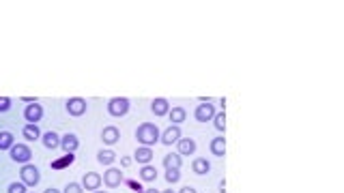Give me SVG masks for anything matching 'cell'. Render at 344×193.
<instances>
[{
	"mask_svg": "<svg viewBox=\"0 0 344 193\" xmlns=\"http://www.w3.org/2000/svg\"><path fill=\"white\" fill-rule=\"evenodd\" d=\"M159 127L157 125H153V123H142L138 127V131H135V140H138L142 146H147V148H151L155 142H159Z\"/></svg>",
	"mask_w": 344,
	"mask_h": 193,
	"instance_id": "1",
	"label": "cell"
},
{
	"mask_svg": "<svg viewBox=\"0 0 344 193\" xmlns=\"http://www.w3.org/2000/svg\"><path fill=\"white\" fill-rule=\"evenodd\" d=\"M129 99H125V97H112L110 101H108V114L114 116V118H121V116H127L129 114Z\"/></svg>",
	"mask_w": 344,
	"mask_h": 193,
	"instance_id": "2",
	"label": "cell"
},
{
	"mask_svg": "<svg viewBox=\"0 0 344 193\" xmlns=\"http://www.w3.org/2000/svg\"><path fill=\"white\" fill-rule=\"evenodd\" d=\"M65 109H67V114H69V116L80 118V116H84V114H86L88 103H86V99H82V97H71V99H67V101H65Z\"/></svg>",
	"mask_w": 344,
	"mask_h": 193,
	"instance_id": "3",
	"label": "cell"
},
{
	"mask_svg": "<svg viewBox=\"0 0 344 193\" xmlns=\"http://www.w3.org/2000/svg\"><path fill=\"white\" fill-rule=\"evenodd\" d=\"M20 176H22V182H24L26 187H37L39 180H41V172H39V168H35V165L26 163V165H22Z\"/></svg>",
	"mask_w": 344,
	"mask_h": 193,
	"instance_id": "4",
	"label": "cell"
},
{
	"mask_svg": "<svg viewBox=\"0 0 344 193\" xmlns=\"http://www.w3.org/2000/svg\"><path fill=\"white\" fill-rule=\"evenodd\" d=\"M9 152H11V161H13V163H20V165L30 163V159H32V152H30V148H28L26 144H13Z\"/></svg>",
	"mask_w": 344,
	"mask_h": 193,
	"instance_id": "5",
	"label": "cell"
},
{
	"mask_svg": "<svg viewBox=\"0 0 344 193\" xmlns=\"http://www.w3.org/2000/svg\"><path fill=\"white\" fill-rule=\"evenodd\" d=\"M215 114H217V112H215V107H213L211 101H204V103H200V105L196 107L194 118H196L198 123H211Z\"/></svg>",
	"mask_w": 344,
	"mask_h": 193,
	"instance_id": "6",
	"label": "cell"
},
{
	"mask_svg": "<svg viewBox=\"0 0 344 193\" xmlns=\"http://www.w3.org/2000/svg\"><path fill=\"white\" fill-rule=\"evenodd\" d=\"M43 118V107H41V103H28L24 107V121L26 123H30V125H37L39 121Z\"/></svg>",
	"mask_w": 344,
	"mask_h": 193,
	"instance_id": "7",
	"label": "cell"
},
{
	"mask_svg": "<svg viewBox=\"0 0 344 193\" xmlns=\"http://www.w3.org/2000/svg\"><path fill=\"white\" fill-rule=\"evenodd\" d=\"M101 180H104V185H106V187L116 189V187H121V185H123V174H121V170L110 168V170H108V172L104 174V176H101Z\"/></svg>",
	"mask_w": 344,
	"mask_h": 193,
	"instance_id": "8",
	"label": "cell"
},
{
	"mask_svg": "<svg viewBox=\"0 0 344 193\" xmlns=\"http://www.w3.org/2000/svg\"><path fill=\"white\" fill-rule=\"evenodd\" d=\"M179 140H181V127H179V125L168 127L166 131L159 135V142L164 144V146H172V144H177Z\"/></svg>",
	"mask_w": 344,
	"mask_h": 193,
	"instance_id": "9",
	"label": "cell"
},
{
	"mask_svg": "<svg viewBox=\"0 0 344 193\" xmlns=\"http://www.w3.org/2000/svg\"><path fill=\"white\" fill-rule=\"evenodd\" d=\"M101 174H97V172H86L84 176H82V189L86 191H97L99 187H101Z\"/></svg>",
	"mask_w": 344,
	"mask_h": 193,
	"instance_id": "10",
	"label": "cell"
},
{
	"mask_svg": "<svg viewBox=\"0 0 344 193\" xmlns=\"http://www.w3.org/2000/svg\"><path fill=\"white\" fill-rule=\"evenodd\" d=\"M101 142L108 144V146H114V144H119L121 142V131H119V127H106L104 131H101Z\"/></svg>",
	"mask_w": 344,
	"mask_h": 193,
	"instance_id": "11",
	"label": "cell"
},
{
	"mask_svg": "<svg viewBox=\"0 0 344 193\" xmlns=\"http://www.w3.org/2000/svg\"><path fill=\"white\" fill-rule=\"evenodd\" d=\"M151 112L155 114V116H168V112H170L168 99H164V97L153 99V101H151Z\"/></svg>",
	"mask_w": 344,
	"mask_h": 193,
	"instance_id": "12",
	"label": "cell"
},
{
	"mask_svg": "<svg viewBox=\"0 0 344 193\" xmlns=\"http://www.w3.org/2000/svg\"><path fill=\"white\" fill-rule=\"evenodd\" d=\"M78 146H80V140H78L76 133H65L60 137V148L65 152H76Z\"/></svg>",
	"mask_w": 344,
	"mask_h": 193,
	"instance_id": "13",
	"label": "cell"
},
{
	"mask_svg": "<svg viewBox=\"0 0 344 193\" xmlns=\"http://www.w3.org/2000/svg\"><path fill=\"white\" fill-rule=\"evenodd\" d=\"M41 142L48 150H54V148H60V135L56 131H48L41 135Z\"/></svg>",
	"mask_w": 344,
	"mask_h": 193,
	"instance_id": "14",
	"label": "cell"
},
{
	"mask_svg": "<svg viewBox=\"0 0 344 193\" xmlns=\"http://www.w3.org/2000/svg\"><path fill=\"white\" fill-rule=\"evenodd\" d=\"M22 135H24V140H28V142H37V140H41V129H39V125H24V129H22Z\"/></svg>",
	"mask_w": 344,
	"mask_h": 193,
	"instance_id": "15",
	"label": "cell"
},
{
	"mask_svg": "<svg viewBox=\"0 0 344 193\" xmlns=\"http://www.w3.org/2000/svg\"><path fill=\"white\" fill-rule=\"evenodd\" d=\"M133 159L138 161V163H142V165H151V161H153V150L147 148V146H138V148H135V152H133Z\"/></svg>",
	"mask_w": 344,
	"mask_h": 193,
	"instance_id": "16",
	"label": "cell"
},
{
	"mask_svg": "<svg viewBox=\"0 0 344 193\" xmlns=\"http://www.w3.org/2000/svg\"><path fill=\"white\" fill-rule=\"evenodd\" d=\"M177 150H179V155H194L196 152V142L192 140V137H181V140L177 142Z\"/></svg>",
	"mask_w": 344,
	"mask_h": 193,
	"instance_id": "17",
	"label": "cell"
},
{
	"mask_svg": "<svg viewBox=\"0 0 344 193\" xmlns=\"http://www.w3.org/2000/svg\"><path fill=\"white\" fill-rule=\"evenodd\" d=\"M192 170H194V174H198V176H204V174H209L211 172V163H209V159H194V163H192Z\"/></svg>",
	"mask_w": 344,
	"mask_h": 193,
	"instance_id": "18",
	"label": "cell"
},
{
	"mask_svg": "<svg viewBox=\"0 0 344 193\" xmlns=\"http://www.w3.org/2000/svg\"><path fill=\"white\" fill-rule=\"evenodd\" d=\"M211 155H215V157H224L226 155V140L222 135H217L211 140Z\"/></svg>",
	"mask_w": 344,
	"mask_h": 193,
	"instance_id": "19",
	"label": "cell"
},
{
	"mask_svg": "<svg viewBox=\"0 0 344 193\" xmlns=\"http://www.w3.org/2000/svg\"><path fill=\"white\" fill-rule=\"evenodd\" d=\"M168 118H170V125H181V123H183L185 118H187L185 107H170Z\"/></svg>",
	"mask_w": 344,
	"mask_h": 193,
	"instance_id": "20",
	"label": "cell"
},
{
	"mask_svg": "<svg viewBox=\"0 0 344 193\" xmlns=\"http://www.w3.org/2000/svg\"><path fill=\"white\" fill-rule=\"evenodd\" d=\"M181 163H183V159H181L179 152H170L164 157V168L166 170H181Z\"/></svg>",
	"mask_w": 344,
	"mask_h": 193,
	"instance_id": "21",
	"label": "cell"
},
{
	"mask_svg": "<svg viewBox=\"0 0 344 193\" xmlns=\"http://www.w3.org/2000/svg\"><path fill=\"white\" fill-rule=\"evenodd\" d=\"M97 161L101 163V165H112V163L116 161V152L110 150V148H106V150L101 148V150L97 152Z\"/></svg>",
	"mask_w": 344,
	"mask_h": 193,
	"instance_id": "22",
	"label": "cell"
},
{
	"mask_svg": "<svg viewBox=\"0 0 344 193\" xmlns=\"http://www.w3.org/2000/svg\"><path fill=\"white\" fill-rule=\"evenodd\" d=\"M13 144H15V137L11 131H0V150H11Z\"/></svg>",
	"mask_w": 344,
	"mask_h": 193,
	"instance_id": "23",
	"label": "cell"
},
{
	"mask_svg": "<svg viewBox=\"0 0 344 193\" xmlns=\"http://www.w3.org/2000/svg\"><path fill=\"white\" fill-rule=\"evenodd\" d=\"M76 161V155L74 152H65V157H60L58 161H52V168L54 170H62V168H67V165H71Z\"/></svg>",
	"mask_w": 344,
	"mask_h": 193,
	"instance_id": "24",
	"label": "cell"
},
{
	"mask_svg": "<svg viewBox=\"0 0 344 193\" xmlns=\"http://www.w3.org/2000/svg\"><path fill=\"white\" fill-rule=\"evenodd\" d=\"M140 178L144 182H153L157 178V170L153 168V165H142V170H140Z\"/></svg>",
	"mask_w": 344,
	"mask_h": 193,
	"instance_id": "25",
	"label": "cell"
},
{
	"mask_svg": "<svg viewBox=\"0 0 344 193\" xmlns=\"http://www.w3.org/2000/svg\"><path fill=\"white\" fill-rule=\"evenodd\" d=\"M213 127L217 129V131H226V114L224 112H217L215 116H213Z\"/></svg>",
	"mask_w": 344,
	"mask_h": 193,
	"instance_id": "26",
	"label": "cell"
},
{
	"mask_svg": "<svg viewBox=\"0 0 344 193\" xmlns=\"http://www.w3.org/2000/svg\"><path fill=\"white\" fill-rule=\"evenodd\" d=\"M7 193H28V191H26L24 182H11V185L7 187Z\"/></svg>",
	"mask_w": 344,
	"mask_h": 193,
	"instance_id": "27",
	"label": "cell"
},
{
	"mask_svg": "<svg viewBox=\"0 0 344 193\" xmlns=\"http://www.w3.org/2000/svg\"><path fill=\"white\" fill-rule=\"evenodd\" d=\"M166 180L170 182V185L172 182H179L181 180V172L179 170H166Z\"/></svg>",
	"mask_w": 344,
	"mask_h": 193,
	"instance_id": "28",
	"label": "cell"
},
{
	"mask_svg": "<svg viewBox=\"0 0 344 193\" xmlns=\"http://www.w3.org/2000/svg\"><path fill=\"white\" fill-rule=\"evenodd\" d=\"M11 105H13V101L9 99V97H0V114L9 112V109H11Z\"/></svg>",
	"mask_w": 344,
	"mask_h": 193,
	"instance_id": "29",
	"label": "cell"
},
{
	"mask_svg": "<svg viewBox=\"0 0 344 193\" xmlns=\"http://www.w3.org/2000/svg\"><path fill=\"white\" fill-rule=\"evenodd\" d=\"M62 193H84V189H82V185H78V182H69Z\"/></svg>",
	"mask_w": 344,
	"mask_h": 193,
	"instance_id": "30",
	"label": "cell"
},
{
	"mask_svg": "<svg viewBox=\"0 0 344 193\" xmlns=\"http://www.w3.org/2000/svg\"><path fill=\"white\" fill-rule=\"evenodd\" d=\"M121 165H123V168H129V165H131V159H129V157H123V159H121Z\"/></svg>",
	"mask_w": 344,
	"mask_h": 193,
	"instance_id": "31",
	"label": "cell"
},
{
	"mask_svg": "<svg viewBox=\"0 0 344 193\" xmlns=\"http://www.w3.org/2000/svg\"><path fill=\"white\" fill-rule=\"evenodd\" d=\"M129 187H131V189H135V191H138V193L142 191V187H140V182H133V180H131V182H129Z\"/></svg>",
	"mask_w": 344,
	"mask_h": 193,
	"instance_id": "32",
	"label": "cell"
},
{
	"mask_svg": "<svg viewBox=\"0 0 344 193\" xmlns=\"http://www.w3.org/2000/svg\"><path fill=\"white\" fill-rule=\"evenodd\" d=\"M179 193H196V189H194V187H183Z\"/></svg>",
	"mask_w": 344,
	"mask_h": 193,
	"instance_id": "33",
	"label": "cell"
},
{
	"mask_svg": "<svg viewBox=\"0 0 344 193\" xmlns=\"http://www.w3.org/2000/svg\"><path fill=\"white\" fill-rule=\"evenodd\" d=\"M43 193H62V191H58V189H54V187H50V189H45Z\"/></svg>",
	"mask_w": 344,
	"mask_h": 193,
	"instance_id": "34",
	"label": "cell"
},
{
	"mask_svg": "<svg viewBox=\"0 0 344 193\" xmlns=\"http://www.w3.org/2000/svg\"><path fill=\"white\" fill-rule=\"evenodd\" d=\"M142 193H161V191H157V189H147V191H142Z\"/></svg>",
	"mask_w": 344,
	"mask_h": 193,
	"instance_id": "35",
	"label": "cell"
},
{
	"mask_svg": "<svg viewBox=\"0 0 344 193\" xmlns=\"http://www.w3.org/2000/svg\"><path fill=\"white\" fill-rule=\"evenodd\" d=\"M161 193H175V191H172V189H166V191H161Z\"/></svg>",
	"mask_w": 344,
	"mask_h": 193,
	"instance_id": "36",
	"label": "cell"
},
{
	"mask_svg": "<svg viewBox=\"0 0 344 193\" xmlns=\"http://www.w3.org/2000/svg\"><path fill=\"white\" fill-rule=\"evenodd\" d=\"M93 193H106V191H99V189H97V191H93Z\"/></svg>",
	"mask_w": 344,
	"mask_h": 193,
	"instance_id": "37",
	"label": "cell"
}]
</instances>
